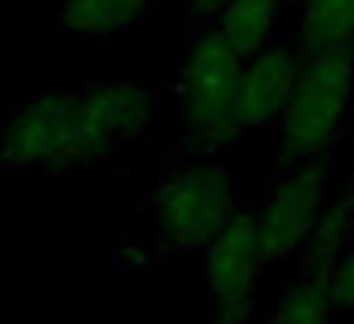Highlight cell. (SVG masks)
Listing matches in <instances>:
<instances>
[{"instance_id": "6da1fadb", "label": "cell", "mask_w": 354, "mask_h": 324, "mask_svg": "<svg viewBox=\"0 0 354 324\" xmlns=\"http://www.w3.org/2000/svg\"><path fill=\"white\" fill-rule=\"evenodd\" d=\"M156 92L130 80L46 88L0 123L4 176H80L118 164L153 134Z\"/></svg>"}, {"instance_id": "7a4b0ae2", "label": "cell", "mask_w": 354, "mask_h": 324, "mask_svg": "<svg viewBox=\"0 0 354 324\" xmlns=\"http://www.w3.org/2000/svg\"><path fill=\"white\" fill-rule=\"evenodd\" d=\"M236 206V191L221 161H187L138 195L107 260L118 271H153L176 255L206 252Z\"/></svg>"}, {"instance_id": "3957f363", "label": "cell", "mask_w": 354, "mask_h": 324, "mask_svg": "<svg viewBox=\"0 0 354 324\" xmlns=\"http://www.w3.org/2000/svg\"><path fill=\"white\" fill-rule=\"evenodd\" d=\"M354 107V46L301 54L290 103L278 118V164L331 156Z\"/></svg>"}, {"instance_id": "277c9868", "label": "cell", "mask_w": 354, "mask_h": 324, "mask_svg": "<svg viewBox=\"0 0 354 324\" xmlns=\"http://www.w3.org/2000/svg\"><path fill=\"white\" fill-rule=\"evenodd\" d=\"M240 69L244 57L229 46L217 31L191 35V50L179 69V153L187 161L217 156L240 138L236 123V88H240Z\"/></svg>"}, {"instance_id": "5b68a950", "label": "cell", "mask_w": 354, "mask_h": 324, "mask_svg": "<svg viewBox=\"0 0 354 324\" xmlns=\"http://www.w3.org/2000/svg\"><path fill=\"white\" fill-rule=\"evenodd\" d=\"M335 161L313 156L297 164H278V179L259 210L263 252L270 267H290L313 240L320 217L335 199Z\"/></svg>"}, {"instance_id": "8992f818", "label": "cell", "mask_w": 354, "mask_h": 324, "mask_svg": "<svg viewBox=\"0 0 354 324\" xmlns=\"http://www.w3.org/2000/svg\"><path fill=\"white\" fill-rule=\"evenodd\" d=\"M259 214L240 202L236 214L206 248V294L209 324H252L259 305V282L267 271Z\"/></svg>"}, {"instance_id": "52a82bcc", "label": "cell", "mask_w": 354, "mask_h": 324, "mask_svg": "<svg viewBox=\"0 0 354 324\" xmlns=\"http://www.w3.org/2000/svg\"><path fill=\"white\" fill-rule=\"evenodd\" d=\"M297 69H301V50H290V46H263L259 54L244 57L240 88H236L240 134L278 126L286 103H290Z\"/></svg>"}, {"instance_id": "ba28073f", "label": "cell", "mask_w": 354, "mask_h": 324, "mask_svg": "<svg viewBox=\"0 0 354 324\" xmlns=\"http://www.w3.org/2000/svg\"><path fill=\"white\" fill-rule=\"evenodd\" d=\"M156 0H62V27L84 39L138 31L153 16Z\"/></svg>"}, {"instance_id": "9c48e42d", "label": "cell", "mask_w": 354, "mask_h": 324, "mask_svg": "<svg viewBox=\"0 0 354 324\" xmlns=\"http://www.w3.org/2000/svg\"><path fill=\"white\" fill-rule=\"evenodd\" d=\"M354 46V0H297V50Z\"/></svg>"}, {"instance_id": "30bf717a", "label": "cell", "mask_w": 354, "mask_h": 324, "mask_svg": "<svg viewBox=\"0 0 354 324\" xmlns=\"http://www.w3.org/2000/svg\"><path fill=\"white\" fill-rule=\"evenodd\" d=\"M286 0H229V8L221 12L214 31L236 50L240 57L259 54L263 46H270V35L278 27Z\"/></svg>"}, {"instance_id": "8fae6325", "label": "cell", "mask_w": 354, "mask_h": 324, "mask_svg": "<svg viewBox=\"0 0 354 324\" xmlns=\"http://www.w3.org/2000/svg\"><path fill=\"white\" fill-rule=\"evenodd\" d=\"M335 301H331L328 275L316 271H290L282 286V298L270 309L263 324H328L335 316Z\"/></svg>"}, {"instance_id": "7c38bea8", "label": "cell", "mask_w": 354, "mask_h": 324, "mask_svg": "<svg viewBox=\"0 0 354 324\" xmlns=\"http://www.w3.org/2000/svg\"><path fill=\"white\" fill-rule=\"evenodd\" d=\"M328 286H331V301H335L339 313H354V240L335 260V267L328 271Z\"/></svg>"}, {"instance_id": "4fadbf2b", "label": "cell", "mask_w": 354, "mask_h": 324, "mask_svg": "<svg viewBox=\"0 0 354 324\" xmlns=\"http://www.w3.org/2000/svg\"><path fill=\"white\" fill-rule=\"evenodd\" d=\"M229 8V0H183V16H187V31L202 35V31H214L221 12Z\"/></svg>"}, {"instance_id": "5bb4252c", "label": "cell", "mask_w": 354, "mask_h": 324, "mask_svg": "<svg viewBox=\"0 0 354 324\" xmlns=\"http://www.w3.org/2000/svg\"><path fill=\"white\" fill-rule=\"evenodd\" d=\"M328 324H354V313H335Z\"/></svg>"}]
</instances>
